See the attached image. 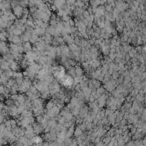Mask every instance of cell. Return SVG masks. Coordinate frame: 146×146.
Returning <instances> with one entry per match:
<instances>
[{"label":"cell","mask_w":146,"mask_h":146,"mask_svg":"<svg viewBox=\"0 0 146 146\" xmlns=\"http://www.w3.org/2000/svg\"><path fill=\"white\" fill-rule=\"evenodd\" d=\"M66 74H67L66 68L63 66L56 65L52 67V73H51V74H52L53 77L56 80H59L60 79H61Z\"/></svg>","instance_id":"1"},{"label":"cell","mask_w":146,"mask_h":146,"mask_svg":"<svg viewBox=\"0 0 146 146\" xmlns=\"http://www.w3.org/2000/svg\"><path fill=\"white\" fill-rule=\"evenodd\" d=\"M58 82L61 86H62L63 87H65L66 89H68V90H70V88H73L74 84V78L67 74L62 77V78L59 79Z\"/></svg>","instance_id":"2"},{"label":"cell","mask_w":146,"mask_h":146,"mask_svg":"<svg viewBox=\"0 0 146 146\" xmlns=\"http://www.w3.org/2000/svg\"><path fill=\"white\" fill-rule=\"evenodd\" d=\"M117 86V83H116V80H114V79H110L109 81H107L106 83H104V89L105 91L111 93V92L114 91V90L116 88Z\"/></svg>","instance_id":"3"},{"label":"cell","mask_w":146,"mask_h":146,"mask_svg":"<svg viewBox=\"0 0 146 146\" xmlns=\"http://www.w3.org/2000/svg\"><path fill=\"white\" fill-rule=\"evenodd\" d=\"M8 40H9L11 44H14V45H22V40H20V36H15L14 34H9V36H8Z\"/></svg>","instance_id":"4"},{"label":"cell","mask_w":146,"mask_h":146,"mask_svg":"<svg viewBox=\"0 0 146 146\" xmlns=\"http://www.w3.org/2000/svg\"><path fill=\"white\" fill-rule=\"evenodd\" d=\"M27 70H29L30 72H32V73H33L34 74H37L38 72L40 71L41 66L37 62H33V63L29 64V66L27 67Z\"/></svg>","instance_id":"5"},{"label":"cell","mask_w":146,"mask_h":146,"mask_svg":"<svg viewBox=\"0 0 146 146\" xmlns=\"http://www.w3.org/2000/svg\"><path fill=\"white\" fill-rule=\"evenodd\" d=\"M12 13L15 15V16L16 18H20L22 16V14H23V8L22 6H20V5H18V6L13 8L12 9Z\"/></svg>","instance_id":"6"},{"label":"cell","mask_w":146,"mask_h":146,"mask_svg":"<svg viewBox=\"0 0 146 146\" xmlns=\"http://www.w3.org/2000/svg\"><path fill=\"white\" fill-rule=\"evenodd\" d=\"M11 9V6H10V2L8 1H3L0 2V12L4 13L7 10Z\"/></svg>","instance_id":"7"},{"label":"cell","mask_w":146,"mask_h":146,"mask_svg":"<svg viewBox=\"0 0 146 146\" xmlns=\"http://www.w3.org/2000/svg\"><path fill=\"white\" fill-rule=\"evenodd\" d=\"M59 48H60V50H61V56H64L68 57V55H69V53H70L68 46L65 45V44H63V45H59Z\"/></svg>","instance_id":"8"},{"label":"cell","mask_w":146,"mask_h":146,"mask_svg":"<svg viewBox=\"0 0 146 146\" xmlns=\"http://www.w3.org/2000/svg\"><path fill=\"white\" fill-rule=\"evenodd\" d=\"M13 79L15 80L17 85H20V84L22 83V80H23V79H24V76H23L22 73H20V72H15L14 75H13Z\"/></svg>","instance_id":"9"},{"label":"cell","mask_w":146,"mask_h":146,"mask_svg":"<svg viewBox=\"0 0 146 146\" xmlns=\"http://www.w3.org/2000/svg\"><path fill=\"white\" fill-rule=\"evenodd\" d=\"M7 52H9V45L6 42L0 41V54L3 56Z\"/></svg>","instance_id":"10"},{"label":"cell","mask_w":146,"mask_h":146,"mask_svg":"<svg viewBox=\"0 0 146 146\" xmlns=\"http://www.w3.org/2000/svg\"><path fill=\"white\" fill-rule=\"evenodd\" d=\"M31 35H32V33H29L27 31H25L24 33H22V34L20 36V40H22V43H26V42H29Z\"/></svg>","instance_id":"11"},{"label":"cell","mask_w":146,"mask_h":146,"mask_svg":"<svg viewBox=\"0 0 146 146\" xmlns=\"http://www.w3.org/2000/svg\"><path fill=\"white\" fill-rule=\"evenodd\" d=\"M40 38L46 44V45H50V44H51V41H52V39H53V37H52L51 35L48 34V33H45V34H44Z\"/></svg>","instance_id":"12"},{"label":"cell","mask_w":146,"mask_h":146,"mask_svg":"<svg viewBox=\"0 0 146 146\" xmlns=\"http://www.w3.org/2000/svg\"><path fill=\"white\" fill-rule=\"evenodd\" d=\"M74 73H75V77H83L85 76V72L83 69L81 68L80 66L76 65L74 67Z\"/></svg>","instance_id":"13"},{"label":"cell","mask_w":146,"mask_h":146,"mask_svg":"<svg viewBox=\"0 0 146 146\" xmlns=\"http://www.w3.org/2000/svg\"><path fill=\"white\" fill-rule=\"evenodd\" d=\"M62 39L64 42H66L68 45H70V44L72 43H74V37L73 35H71V34H67V35H64L62 36Z\"/></svg>","instance_id":"14"},{"label":"cell","mask_w":146,"mask_h":146,"mask_svg":"<svg viewBox=\"0 0 146 146\" xmlns=\"http://www.w3.org/2000/svg\"><path fill=\"white\" fill-rule=\"evenodd\" d=\"M19 68H20L19 62H17L16 61L14 60L9 63V69L10 70H12L13 72H17Z\"/></svg>","instance_id":"15"},{"label":"cell","mask_w":146,"mask_h":146,"mask_svg":"<svg viewBox=\"0 0 146 146\" xmlns=\"http://www.w3.org/2000/svg\"><path fill=\"white\" fill-rule=\"evenodd\" d=\"M22 47H23V50H24V52L27 53L28 51L32 50L33 45L30 42H26V43H22Z\"/></svg>","instance_id":"16"},{"label":"cell","mask_w":146,"mask_h":146,"mask_svg":"<svg viewBox=\"0 0 146 146\" xmlns=\"http://www.w3.org/2000/svg\"><path fill=\"white\" fill-rule=\"evenodd\" d=\"M56 106V100L55 99H52L51 98L50 100H49V101L46 102L45 104V109H52V108H54Z\"/></svg>","instance_id":"17"},{"label":"cell","mask_w":146,"mask_h":146,"mask_svg":"<svg viewBox=\"0 0 146 146\" xmlns=\"http://www.w3.org/2000/svg\"><path fill=\"white\" fill-rule=\"evenodd\" d=\"M84 12V9L82 8H74V9L73 10V14L75 15L76 18L79 17L80 15H82Z\"/></svg>","instance_id":"18"},{"label":"cell","mask_w":146,"mask_h":146,"mask_svg":"<svg viewBox=\"0 0 146 146\" xmlns=\"http://www.w3.org/2000/svg\"><path fill=\"white\" fill-rule=\"evenodd\" d=\"M137 54H138V51H137V49L136 48H131L129 51L127 52V55L129 56V57L132 59V58H134L136 57V56H137Z\"/></svg>","instance_id":"19"},{"label":"cell","mask_w":146,"mask_h":146,"mask_svg":"<svg viewBox=\"0 0 146 146\" xmlns=\"http://www.w3.org/2000/svg\"><path fill=\"white\" fill-rule=\"evenodd\" d=\"M0 68L2 69L3 72L6 71L9 68V64L6 61H4V59H3V61H1V63H0Z\"/></svg>","instance_id":"20"},{"label":"cell","mask_w":146,"mask_h":146,"mask_svg":"<svg viewBox=\"0 0 146 146\" xmlns=\"http://www.w3.org/2000/svg\"><path fill=\"white\" fill-rule=\"evenodd\" d=\"M55 32H56V27H51V26H50V25H49L48 27L45 29V33H48V34L51 35V36H54V34H55Z\"/></svg>","instance_id":"21"},{"label":"cell","mask_w":146,"mask_h":146,"mask_svg":"<svg viewBox=\"0 0 146 146\" xmlns=\"http://www.w3.org/2000/svg\"><path fill=\"white\" fill-rule=\"evenodd\" d=\"M38 40H39V37H38V36H37L36 34H34V33H32L29 42H30L31 44H33V45H34V44L37 43Z\"/></svg>","instance_id":"22"},{"label":"cell","mask_w":146,"mask_h":146,"mask_svg":"<svg viewBox=\"0 0 146 146\" xmlns=\"http://www.w3.org/2000/svg\"><path fill=\"white\" fill-rule=\"evenodd\" d=\"M14 73H15V72H13L12 70H10V69L9 68V69H8V70H6V71H4V74L7 77L8 79H11V78H13V75H14Z\"/></svg>","instance_id":"23"},{"label":"cell","mask_w":146,"mask_h":146,"mask_svg":"<svg viewBox=\"0 0 146 146\" xmlns=\"http://www.w3.org/2000/svg\"><path fill=\"white\" fill-rule=\"evenodd\" d=\"M119 76H120V72L114 71L111 74V79H114V80H116V79L119 78Z\"/></svg>","instance_id":"24"},{"label":"cell","mask_w":146,"mask_h":146,"mask_svg":"<svg viewBox=\"0 0 146 146\" xmlns=\"http://www.w3.org/2000/svg\"><path fill=\"white\" fill-rule=\"evenodd\" d=\"M5 91H6V87H5V86L0 85V95H4Z\"/></svg>","instance_id":"25"},{"label":"cell","mask_w":146,"mask_h":146,"mask_svg":"<svg viewBox=\"0 0 146 146\" xmlns=\"http://www.w3.org/2000/svg\"><path fill=\"white\" fill-rule=\"evenodd\" d=\"M18 98V94H14V95H10V99L12 100L13 102H16Z\"/></svg>","instance_id":"26"},{"label":"cell","mask_w":146,"mask_h":146,"mask_svg":"<svg viewBox=\"0 0 146 146\" xmlns=\"http://www.w3.org/2000/svg\"><path fill=\"white\" fill-rule=\"evenodd\" d=\"M33 142H34L35 143H39L41 141H42V139H41L40 137H34V138H33Z\"/></svg>","instance_id":"27"},{"label":"cell","mask_w":146,"mask_h":146,"mask_svg":"<svg viewBox=\"0 0 146 146\" xmlns=\"http://www.w3.org/2000/svg\"><path fill=\"white\" fill-rule=\"evenodd\" d=\"M80 133H81L80 128H77V129H76V132H75V134H76V135H79Z\"/></svg>","instance_id":"28"}]
</instances>
